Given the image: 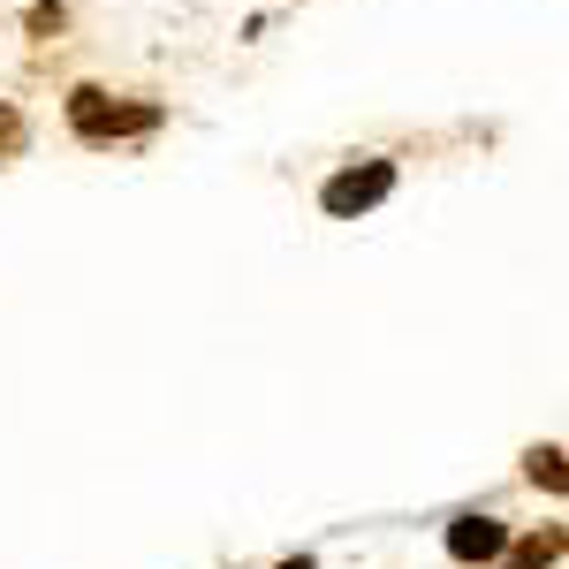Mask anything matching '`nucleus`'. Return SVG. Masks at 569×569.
<instances>
[{
    "label": "nucleus",
    "mask_w": 569,
    "mask_h": 569,
    "mask_svg": "<svg viewBox=\"0 0 569 569\" xmlns=\"http://www.w3.org/2000/svg\"><path fill=\"white\" fill-rule=\"evenodd\" d=\"M69 122H77V137L107 144V137H144L160 122V107H114L107 91H77V99H69Z\"/></svg>",
    "instance_id": "1"
},
{
    "label": "nucleus",
    "mask_w": 569,
    "mask_h": 569,
    "mask_svg": "<svg viewBox=\"0 0 569 569\" xmlns=\"http://www.w3.org/2000/svg\"><path fill=\"white\" fill-rule=\"evenodd\" d=\"M388 190H395V168H388V160H365V168H342V176L327 182L319 206H327L335 220H350V213H372Z\"/></svg>",
    "instance_id": "2"
},
{
    "label": "nucleus",
    "mask_w": 569,
    "mask_h": 569,
    "mask_svg": "<svg viewBox=\"0 0 569 569\" xmlns=\"http://www.w3.org/2000/svg\"><path fill=\"white\" fill-rule=\"evenodd\" d=\"M501 547H509V531L493 525V517H456V525H448V555H456V562H493Z\"/></svg>",
    "instance_id": "3"
},
{
    "label": "nucleus",
    "mask_w": 569,
    "mask_h": 569,
    "mask_svg": "<svg viewBox=\"0 0 569 569\" xmlns=\"http://www.w3.org/2000/svg\"><path fill=\"white\" fill-rule=\"evenodd\" d=\"M531 479H539V486H555V493H562V448H539V456H531Z\"/></svg>",
    "instance_id": "4"
},
{
    "label": "nucleus",
    "mask_w": 569,
    "mask_h": 569,
    "mask_svg": "<svg viewBox=\"0 0 569 569\" xmlns=\"http://www.w3.org/2000/svg\"><path fill=\"white\" fill-rule=\"evenodd\" d=\"M555 547H562V539H555V531H547V547H539V539H531V547H525V555H517V562H509V569H539V562H547V555H555Z\"/></svg>",
    "instance_id": "5"
},
{
    "label": "nucleus",
    "mask_w": 569,
    "mask_h": 569,
    "mask_svg": "<svg viewBox=\"0 0 569 569\" xmlns=\"http://www.w3.org/2000/svg\"><path fill=\"white\" fill-rule=\"evenodd\" d=\"M0 137H16V114H0Z\"/></svg>",
    "instance_id": "6"
},
{
    "label": "nucleus",
    "mask_w": 569,
    "mask_h": 569,
    "mask_svg": "<svg viewBox=\"0 0 569 569\" xmlns=\"http://www.w3.org/2000/svg\"><path fill=\"white\" fill-rule=\"evenodd\" d=\"M281 569H311V562H305V555H297V562H281Z\"/></svg>",
    "instance_id": "7"
}]
</instances>
